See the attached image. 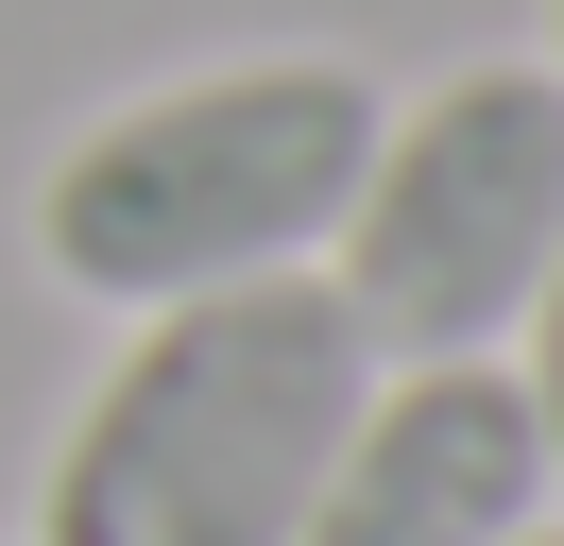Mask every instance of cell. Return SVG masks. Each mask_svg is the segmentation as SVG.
<instances>
[{
  "label": "cell",
  "instance_id": "4",
  "mask_svg": "<svg viewBox=\"0 0 564 546\" xmlns=\"http://www.w3.org/2000/svg\"><path fill=\"white\" fill-rule=\"evenodd\" d=\"M547 495H564V461L530 427L513 359H393L308 495V546H513V529H547Z\"/></svg>",
  "mask_w": 564,
  "mask_h": 546
},
{
  "label": "cell",
  "instance_id": "3",
  "mask_svg": "<svg viewBox=\"0 0 564 546\" xmlns=\"http://www.w3.org/2000/svg\"><path fill=\"white\" fill-rule=\"evenodd\" d=\"M564 256V68H445L411 120H377L359 205L325 239V291L377 359H496Z\"/></svg>",
  "mask_w": 564,
  "mask_h": 546
},
{
  "label": "cell",
  "instance_id": "2",
  "mask_svg": "<svg viewBox=\"0 0 564 546\" xmlns=\"http://www.w3.org/2000/svg\"><path fill=\"white\" fill-rule=\"evenodd\" d=\"M377 154V86L343 52H240L138 86L35 171V256L86 307H188V291H257V273H325Z\"/></svg>",
  "mask_w": 564,
  "mask_h": 546
},
{
  "label": "cell",
  "instance_id": "6",
  "mask_svg": "<svg viewBox=\"0 0 564 546\" xmlns=\"http://www.w3.org/2000/svg\"><path fill=\"white\" fill-rule=\"evenodd\" d=\"M547 68H564V0H547Z\"/></svg>",
  "mask_w": 564,
  "mask_h": 546
},
{
  "label": "cell",
  "instance_id": "5",
  "mask_svg": "<svg viewBox=\"0 0 564 546\" xmlns=\"http://www.w3.org/2000/svg\"><path fill=\"white\" fill-rule=\"evenodd\" d=\"M513 375H530V427H547V461H564V256H547V291H530V325H513Z\"/></svg>",
  "mask_w": 564,
  "mask_h": 546
},
{
  "label": "cell",
  "instance_id": "1",
  "mask_svg": "<svg viewBox=\"0 0 564 546\" xmlns=\"http://www.w3.org/2000/svg\"><path fill=\"white\" fill-rule=\"evenodd\" d=\"M359 393H377V341L325 273L138 307V341L104 359V393L35 478V546H308Z\"/></svg>",
  "mask_w": 564,
  "mask_h": 546
},
{
  "label": "cell",
  "instance_id": "7",
  "mask_svg": "<svg viewBox=\"0 0 564 546\" xmlns=\"http://www.w3.org/2000/svg\"><path fill=\"white\" fill-rule=\"evenodd\" d=\"M513 546H564V512H547V529H513Z\"/></svg>",
  "mask_w": 564,
  "mask_h": 546
}]
</instances>
